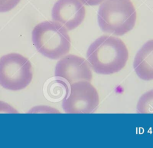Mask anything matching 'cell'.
<instances>
[{
	"instance_id": "6da1fadb",
	"label": "cell",
	"mask_w": 153,
	"mask_h": 148,
	"mask_svg": "<svg viewBox=\"0 0 153 148\" xmlns=\"http://www.w3.org/2000/svg\"><path fill=\"white\" fill-rule=\"evenodd\" d=\"M87 60L94 72L111 75L122 70L128 58V51L119 38L102 35L93 41L87 52Z\"/></svg>"
},
{
	"instance_id": "7a4b0ae2",
	"label": "cell",
	"mask_w": 153,
	"mask_h": 148,
	"mask_svg": "<svg viewBox=\"0 0 153 148\" xmlns=\"http://www.w3.org/2000/svg\"><path fill=\"white\" fill-rule=\"evenodd\" d=\"M97 21L103 32L122 36L134 27L136 11L131 0H105L99 7Z\"/></svg>"
},
{
	"instance_id": "3957f363",
	"label": "cell",
	"mask_w": 153,
	"mask_h": 148,
	"mask_svg": "<svg viewBox=\"0 0 153 148\" xmlns=\"http://www.w3.org/2000/svg\"><path fill=\"white\" fill-rule=\"evenodd\" d=\"M32 39L36 50L51 59L65 56L71 49L68 30L54 21H45L36 25L32 32Z\"/></svg>"
},
{
	"instance_id": "277c9868",
	"label": "cell",
	"mask_w": 153,
	"mask_h": 148,
	"mask_svg": "<svg viewBox=\"0 0 153 148\" xmlns=\"http://www.w3.org/2000/svg\"><path fill=\"white\" fill-rule=\"evenodd\" d=\"M33 77L30 61L18 53H10L0 58V85L5 89H24Z\"/></svg>"
},
{
	"instance_id": "5b68a950",
	"label": "cell",
	"mask_w": 153,
	"mask_h": 148,
	"mask_svg": "<svg viewBox=\"0 0 153 148\" xmlns=\"http://www.w3.org/2000/svg\"><path fill=\"white\" fill-rule=\"evenodd\" d=\"M99 103V97L95 87L89 81H81L71 85L62 107L68 113H91L96 110Z\"/></svg>"
},
{
	"instance_id": "8992f818",
	"label": "cell",
	"mask_w": 153,
	"mask_h": 148,
	"mask_svg": "<svg viewBox=\"0 0 153 148\" xmlns=\"http://www.w3.org/2000/svg\"><path fill=\"white\" fill-rule=\"evenodd\" d=\"M54 75L65 80L70 85L81 81L90 82L93 78L88 61L74 54L66 55L57 62Z\"/></svg>"
},
{
	"instance_id": "52a82bcc",
	"label": "cell",
	"mask_w": 153,
	"mask_h": 148,
	"mask_svg": "<svg viewBox=\"0 0 153 148\" xmlns=\"http://www.w3.org/2000/svg\"><path fill=\"white\" fill-rule=\"evenodd\" d=\"M86 10L80 0H57L51 16L53 21L63 25L68 30L78 27L84 20Z\"/></svg>"
},
{
	"instance_id": "ba28073f",
	"label": "cell",
	"mask_w": 153,
	"mask_h": 148,
	"mask_svg": "<svg viewBox=\"0 0 153 148\" xmlns=\"http://www.w3.org/2000/svg\"><path fill=\"white\" fill-rule=\"evenodd\" d=\"M133 68L140 79L153 80V39L147 41L137 51Z\"/></svg>"
},
{
	"instance_id": "9c48e42d",
	"label": "cell",
	"mask_w": 153,
	"mask_h": 148,
	"mask_svg": "<svg viewBox=\"0 0 153 148\" xmlns=\"http://www.w3.org/2000/svg\"><path fill=\"white\" fill-rule=\"evenodd\" d=\"M137 112L139 113H153V90L143 94L137 104Z\"/></svg>"
},
{
	"instance_id": "30bf717a",
	"label": "cell",
	"mask_w": 153,
	"mask_h": 148,
	"mask_svg": "<svg viewBox=\"0 0 153 148\" xmlns=\"http://www.w3.org/2000/svg\"><path fill=\"white\" fill-rule=\"evenodd\" d=\"M21 0H0V13H5L11 11Z\"/></svg>"
},
{
	"instance_id": "8fae6325",
	"label": "cell",
	"mask_w": 153,
	"mask_h": 148,
	"mask_svg": "<svg viewBox=\"0 0 153 148\" xmlns=\"http://www.w3.org/2000/svg\"><path fill=\"white\" fill-rule=\"evenodd\" d=\"M84 5L95 6L102 3L105 0H80Z\"/></svg>"
}]
</instances>
